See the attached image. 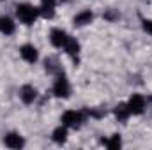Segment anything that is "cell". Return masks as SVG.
Returning a JSON list of instances; mask_svg holds the SVG:
<instances>
[{
    "mask_svg": "<svg viewBox=\"0 0 152 150\" xmlns=\"http://www.w3.org/2000/svg\"><path fill=\"white\" fill-rule=\"evenodd\" d=\"M16 16L23 25H32L39 16V7H34L30 4H20L16 7Z\"/></svg>",
    "mask_w": 152,
    "mask_h": 150,
    "instance_id": "obj_1",
    "label": "cell"
},
{
    "mask_svg": "<svg viewBox=\"0 0 152 150\" xmlns=\"http://www.w3.org/2000/svg\"><path fill=\"white\" fill-rule=\"evenodd\" d=\"M53 94L57 97H69L71 94V87H69V81L64 73H58L57 74V79L53 83Z\"/></svg>",
    "mask_w": 152,
    "mask_h": 150,
    "instance_id": "obj_2",
    "label": "cell"
},
{
    "mask_svg": "<svg viewBox=\"0 0 152 150\" xmlns=\"http://www.w3.org/2000/svg\"><path fill=\"white\" fill-rule=\"evenodd\" d=\"M85 122V115L81 111H66L62 115V124L66 127H71V129H78L81 124Z\"/></svg>",
    "mask_w": 152,
    "mask_h": 150,
    "instance_id": "obj_3",
    "label": "cell"
},
{
    "mask_svg": "<svg viewBox=\"0 0 152 150\" xmlns=\"http://www.w3.org/2000/svg\"><path fill=\"white\" fill-rule=\"evenodd\" d=\"M126 104H127V108H129L131 115H142V113L145 111L147 101H145V97H143L142 94H133Z\"/></svg>",
    "mask_w": 152,
    "mask_h": 150,
    "instance_id": "obj_4",
    "label": "cell"
},
{
    "mask_svg": "<svg viewBox=\"0 0 152 150\" xmlns=\"http://www.w3.org/2000/svg\"><path fill=\"white\" fill-rule=\"evenodd\" d=\"M20 55H21V58H23L25 62H28V64L37 62V57H39L36 46H32V44H23V46L20 48Z\"/></svg>",
    "mask_w": 152,
    "mask_h": 150,
    "instance_id": "obj_5",
    "label": "cell"
},
{
    "mask_svg": "<svg viewBox=\"0 0 152 150\" xmlns=\"http://www.w3.org/2000/svg\"><path fill=\"white\" fill-rule=\"evenodd\" d=\"M67 39H69V34H66L60 28H53L51 34H50V41H51V44L55 48H64V44L67 42Z\"/></svg>",
    "mask_w": 152,
    "mask_h": 150,
    "instance_id": "obj_6",
    "label": "cell"
},
{
    "mask_svg": "<svg viewBox=\"0 0 152 150\" xmlns=\"http://www.w3.org/2000/svg\"><path fill=\"white\" fill-rule=\"evenodd\" d=\"M36 97H37V92H36V88H34L32 85H23V87L20 88V99H21L25 104H32V103L36 101Z\"/></svg>",
    "mask_w": 152,
    "mask_h": 150,
    "instance_id": "obj_7",
    "label": "cell"
},
{
    "mask_svg": "<svg viewBox=\"0 0 152 150\" xmlns=\"http://www.w3.org/2000/svg\"><path fill=\"white\" fill-rule=\"evenodd\" d=\"M4 143H5V147H9V149H21V147L25 145L23 138H21L18 133H9V134H5Z\"/></svg>",
    "mask_w": 152,
    "mask_h": 150,
    "instance_id": "obj_8",
    "label": "cell"
},
{
    "mask_svg": "<svg viewBox=\"0 0 152 150\" xmlns=\"http://www.w3.org/2000/svg\"><path fill=\"white\" fill-rule=\"evenodd\" d=\"M92 20H94V14H92L90 11H81V12H78L75 16V25L76 27H85V25H88Z\"/></svg>",
    "mask_w": 152,
    "mask_h": 150,
    "instance_id": "obj_9",
    "label": "cell"
},
{
    "mask_svg": "<svg viewBox=\"0 0 152 150\" xmlns=\"http://www.w3.org/2000/svg\"><path fill=\"white\" fill-rule=\"evenodd\" d=\"M14 28H16V25H14V21H12L9 16H2V18H0V32H2V34L11 36V34L14 32Z\"/></svg>",
    "mask_w": 152,
    "mask_h": 150,
    "instance_id": "obj_10",
    "label": "cell"
},
{
    "mask_svg": "<svg viewBox=\"0 0 152 150\" xmlns=\"http://www.w3.org/2000/svg\"><path fill=\"white\" fill-rule=\"evenodd\" d=\"M64 50L67 51V55H71L73 58H76V57H78V53H80V42H78L75 37H71V36H69L67 42L64 44Z\"/></svg>",
    "mask_w": 152,
    "mask_h": 150,
    "instance_id": "obj_11",
    "label": "cell"
},
{
    "mask_svg": "<svg viewBox=\"0 0 152 150\" xmlns=\"http://www.w3.org/2000/svg\"><path fill=\"white\" fill-rule=\"evenodd\" d=\"M51 138H53V141H55V143H58V145L66 143V140H67V127H66V125L62 124L60 127H57V129L53 131Z\"/></svg>",
    "mask_w": 152,
    "mask_h": 150,
    "instance_id": "obj_12",
    "label": "cell"
},
{
    "mask_svg": "<svg viewBox=\"0 0 152 150\" xmlns=\"http://www.w3.org/2000/svg\"><path fill=\"white\" fill-rule=\"evenodd\" d=\"M129 115H131V111H129V108H127L126 103H120V104L115 108V117H117L118 122H126V120L129 118Z\"/></svg>",
    "mask_w": 152,
    "mask_h": 150,
    "instance_id": "obj_13",
    "label": "cell"
},
{
    "mask_svg": "<svg viewBox=\"0 0 152 150\" xmlns=\"http://www.w3.org/2000/svg\"><path fill=\"white\" fill-rule=\"evenodd\" d=\"M104 143V147L110 150H115V149H120V145H122V140H120V134H113L110 140H106V141H103Z\"/></svg>",
    "mask_w": 152,
    "mask_h": 150,
    "instance_id": "obj_14",
    "label": "cell"
},
{
    "mask_svg": "<svg viewBox=\"0 0 152 150\" xmlns=\"http://www.w3.org/2000/svg\"><path fill=\"white\" fill-rule=\"evenodd\" d=\"M142 23H143V30L149 32V34L152 36V20H143Z\"/></svg>",
    "mask_w": 152,
    "mask_h": 150,
    "instance_id": "obj_15",
    "label": "cell"
}]
</instances>
